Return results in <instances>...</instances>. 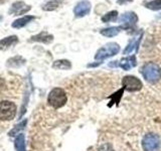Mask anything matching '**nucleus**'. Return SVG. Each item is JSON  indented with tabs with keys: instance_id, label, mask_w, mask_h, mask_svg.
Segmentation results:
<instances>
[{
	"instance_id": "nucleus-1",
	"label": "nucleus",
	"mask_w": 161,
	"mask_h": 151,
	"mask_svg": "<svg viewBox=\"0 0 161 151\" xmlns=\"http://www.w3.org/2000/svg\"><path fill=\"white\" fill-rule=\"evenodd\" d=\"M47 103L50 108L53 110H59L64 108L68 103L67 92L63 88H53L48 93Z\"/></svg>"
},
{
	"instance_id": "nucleus-5",
	"label": "nucleus",
	"mask_w": 161,
	"mask_h": 151,
	"mask_svg": "<svg viewBox=\"0 0 161 151\" xmlns=\"http://www.w3.org/2000/svg\"><path fill=\"white\" fill-rule=\"evenodd\" d=\"M118 21L120 22L121 24L120 26L122 29L132 30L135 27V25L137 24V22L139 21V18H138V15L134 11H128L121 15L118 18Z\"/></svg>"
},
{
	"instance_id": "nucleus-24",
	"label": "nucleus",
	"mask_w": 161,
	"mask_h": 151,
	"mask_svg": "<svg viewBox=\"0 0 161 151\" xmlns=\"http://www.w3.org/2000/svg\"><path fill=\"white\" fill-rule=\"evenodd\" d=\"M7 1V0H0V5H1V4H3V3H5V2H6Z\"/></svg>"
},
{
	"instance_id": "nucleus-11",
	"label": "nucleus",
	"mask_w": 161,
	"mask_h": 151,
	"mask_svg": "<svg viewBox=\"0 0 161 151\" xmlns=\"http://www.w3.org/2000/svg\"><path fill=\"white\" fill-rule=\"evenodd\" d=\"M18 42V37L16 35H10V36L4 37L0 40V50H5L9 48H11L12 45L16 44Z\"/></svg>"
},
{
	"instance_id": "nucleus-17",
	"label": "nucleus",
	"mask_w": 161,
	"mask_h": 151,
	"mask_svg": "<svg viewBox=\"0 0 161 151\" xmlns=\"http://www.w3.org/2000/svg\"><path fill=\"white\" fill-rule=\"evenodd\" d=\"M118 11L117 10H112V11H109L106 14H104L102 17H101V20L104 23H108V22H113L116 21L118 19Z\"/></svg>"
},
{
	"instance_id": "nucleus-3",
	"label": "nucleus",
	"mask_w": 161,
	"mask_h": 151,
	"mask_svg": "<svg viewBox=\"0 0 161 151\" xmlns=\"http://www.w3.org/2000/svg\"><path fill=\"white\" fill-rule=\"evenodd\" d=\"M120 49L121 48L117 42H108L97 50V53L95 54V59L103 60L108 58L114 57L120 52Z\"/></svg>"
},
{
	"instance_id": "nucleus-4",
	"label": "nucleus",
	"mask_w": 161,
	"mask_h": 151,
	"mask_svg": "<svg viewBox=\"0 0 161 151\" xmlns=\"http://www.w3.org/2000/svg\"><path fill=\"white\" fill-rule=\"evenodd\" d=\"M160 146V137L155 133L146 134L142 139V147L144 151H158Z\"/></svg>"
},
{
	"instance_id": "nucleus-14",
	"label": "nucleus",
	"mask_w": 161,
	"mask_h": 151,
	"mask_svg": "<svg viewBox=\"0 0 161 151\" xmlns=\"http://www.w3.org/2000/svg\"><path fill=\"white\" fill-rule=\"evenodd\" d=\"M122 28L121 26H110V27H107V28H103L100 30V33L104 35L106 37H114L116 35H118Z\"/></svg>"
},
{
	"instance_id": "nucleus-13",
	"label": "nucleus",
	"mask_w": 161,
	"mask_h": 151,
	"mask_svg": "<svg viewBox=\"0 0 161 151\" xmlns=\"http://www.w3.org/2000/svg\"><path fill=\"white\" fill-rule=\"evenodd\" d=\"M35 17L32 16V15H24L23 17H20L16 20H14L12 22L11 26L13 28H21L23 26H25L26 24H28L30 21H32Z\"/></svg>"
},
{
	"instance_id": "nucleus-6",
	"label": "nucleus",
	"mask_w": 161,
	"mask_h": 151,
	"mask_svg": "<svg viewBox=\"0 0 161 151\" xmlns=\"http://www.w3.org/2000/svg\"><path fill=\"white\" fill-rule=\"evenodd\" d=\"M142 87V82L135 76H125L122 79V88L128 92H138Z\"/></svg>"
},
{
	"instance_id": "nucleus-15",
	"label": "nucleus",
	"mask_w": 161,
	"mask_h": 151,
	"mask_svg": "<svg viewBox=\"0 0 161 151\" xmlns=\"http://www.w3.org/2000/svg\"><path fill=\"white\" fill-rule=\"evenodd\" d=\"M53 68L55 70H70L72 69V63L69 59H58L53 62Z\"/></svg>"
},
{
	"instance_id": "nucleus-18",
	"label": "nucleus",
	"mask_w": 161,
	"mask_h": 151,
	"mask_svg": "<svg viewBox=\"0 0 161 151\" xmlns=\"http://www.w3.org/2000/svg\"><path fill=\"white\" fill-rule=\"evenodd\" d=\"M24 64L25 59L22 57H20V55H16V57H13L7 60V65L10 68H18Z\"/></svg>"
},
{
	"instance_id": "nucleus-21",
	"label": "nucleus",
	"mask_w": 161,
	"mask_h": 151,
	"mask_svg": "<svg viewBox=\"0 0 161 151\" xmlns=\"http://www.w3.org/2000/svg\"><path fill=\"white\" fill-rule=\"evenodd\" d=\"M25 124H26V121H24V122H22V123H20V124H18L17 126H15L16 128H13L11 131H10V133H9V135L10 136H13V135H15V133H17L19 130H21V129H23V127L25 126Z\"/></svg>"
},
{
	"instance_id": "nucleus-8",
	"label": "nucleus",
	"mask_w": 161,
	"mask_h": 151,
	"mask_svg": "<svg viewBox=\"0 0 161 151\" xmlns=\"http://www.w3.org/2000/svg\"><path fill=\"white\" fill-rule=\"evenodd\" d=\"M30 9H31V7L29 5H26L23 1H16L12 3L8 13L11 15H21L28 12Z\"/></svg>"
},
{
	"instance_id": "nucleus-9",
	"label": "nucleus",
	"mask_w": 161,
	"mask_h": 151,
	"mask_svg": "<svg viewBox=\"0 0 161 151\" xmlns=\"http://www.w3.org/2000/svg\"><path fill=\"white\" fill-rule=\"evenodd\" d=\"M136 65H137V59H136V57L134 54L130 55V57L123 58L120 62H118V67L123 69L124 70H130L131 69L135 68Z\"/></svg>"
},
{
	"instance_id": "nucleus-23",
	"label": "nucleus",
	"mask_w": 161,
	"mask_h": 151,
	"mask_svg": "<svg viewBox=\"0 0 161 151\" xmlns=\"http://www.w3.org/2000/svg\"><path fill=\"white\" fill-rule=\"evenodd\" d=\"M102 63H97V64H88V68H91V67H96V65H99V64H101Z\"/></svg>"
},
{
	"instance_id": "nucleus-12",
	"label": "nucleus",
	"mask_w": 161,
	"mask_h": 151,
	"mask_svg": "<svg viewBox=\"0 0 161 151\" xmlns=\"http://www.w3.org/2000/svg\"><path fill=\"white\" fill-rule=\"evenodd\" d=\"M142 36H143V32H141L140 36H136V37H133L132 39H131V42L127 44L126 48L123 50V53L128 54V53H131V52H133L134 48L138 49L140 40H141V38H142Z\"/></svg>"
},
{
	"instance_id": "nucleus-10",
	"label": "nucleus",
	"mask_w": 161,
	"mask_h": 151,
	"mask_svg": "<svg viewBox=\"0 0 161 151\" xmlns=\"http://www.w3.org/2000/svg\"><path fill=\"white\" fill-rule=\"evenodd\" d=\"M30 40H31V42H42L45 44H48L53 42V35L47 32V31H42V32H39V33L30 37Z\"/></svg>"
},
{
	"instance_id": "nucleus-2",
	"label": "nucleus",
	"mask_w": 161,
	"mask_h": 151,
	"mask_svg": "<svg viewBox=\"0 0 161 151\" xmlns=\"http://www.w3.org/2000/svg\"><path fill=\"white\" fill-rule=\"evenodd\" d=\"M141 74L143 78L150 84L158 83L161 79V69L160 67L153 62L146 63L141 68Z\"/></svg>"
},
{
	"instance_id": "nucleus-7",
	"label": "nucleus",
	"mask_w": 161,
	"mask_h": 151,
	"mask_svg": "<svg viewBox=\"0 0 161 151\" xmlns=\"http://www.w3.org/2000/svg\"><path fill=\"white\" fill-rule=\"evenodd\" d=\"M91 9H92V4L89 0H82L75 6L74 14L77 17H84L91 12Z\"/></svg>"
},
{
	"instance_id": "nucleus-20",
	"label": "nucleus",
	"mask_w": 161,
	"mask_h": 151,
	"mask_svg": "<svg viewBox=\"0 0 161 151\" xmlns=\"http://www.w3.org/2000/svg\"><path fill=\"white\" fill-rule=\"evenodd\" d=\"M145 7L150 10H153V11L161 10V0H151V1H148L145 4Z\"/></svg>"
},
{
	"instance_id": "nucleus-22",
	"label": "nucleus",
	"mask_w": 161,
	"mask_h": 151,
	"mask_svg": "<svg viewBox=\"0 0 161 151\" xmlns=\"http://www.w3.org/2000/svg\"><path fill=\"white\" fill-rule=\"evenodd\" d=\"M131 1H133V0H118V4H125V3H129V2H131Z\"/></svg>"
},
{
	"instance_id": "nucleus-19",
	"label": "nucleus",
	"mask_w": 161,
	"mask_h": 151,
	"mask_svg": "<svg viewBox=\"0 0 161 151\" xmlns=\"http://www.w3.org/2000/svg\"><path fill=\"white\" fill-rule=\"evenodd\" d=\"M15 149L16 151H26L25 150V140L23 134H19L15 139Z\"/></svg>"
},
{
	"instance_id": "nucleus-16",
	"label": "nucleus",
	"mask_w": 161,
	"mask_h": 151,
	"mask_svg": "<svg viewBox=\"0 0 161 151\" xmlns=\"http://www.w3.org/2000/svg\"><path fill=\"white\" fill-rule=\"evenodd\" d=\"M62 4L63 0H49L48 2L43 4L42 9L44 11H53V10L58 9Z\"/></svg>"
}]
</instances>
